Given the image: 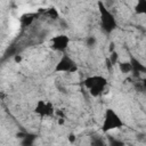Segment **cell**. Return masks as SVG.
Returning a JSON list of instances; mask_svg holds the SVG:
<instances>
[{
  "label": "cell",
  "mask_w": 146,
  "mask_h": 146,
  "mask_svg": "<svg viewBox=\"0 0 146 146\" xmlns=\"http://www.w3.org/2000/svg\"><path fill=\"white\" fill-rule=\"evenodd\" d=\"M98 6V10L100 14V24H102V29L105 33H111L116 29V21L114 15L107 9V7L104 5L103 1H98L97 2Z\"/></svg>",
  "instance_id": "6da1fadb"
},
{
  "label": "cell",
  "mask_w": 146,
  "mask_h": 146,
  "mask_svg": "<svg viewBox=\"0 0 146 146\" xmlns=\"http://www.w3.org/2000/svg\"><path fill=\"white\" fill-rule=\"evenodd\" d=\"M123 127V122L121 120V117L116 114V112L112 108H107L105 111V115H104V122L102 125V130L103 132H108L111 130L114 129H119Z\"/></svg>",
  "instance_id": "7a4b0ae2"
},
{
  "label": "cell",
  "mask_w": 146,
  "mask_h": 146,
  "mask_svg": "<svg viewBox=\"0 0 146 146\" xmlns=\"http://www.w3.org/2000/svg\"><path fill=\"white\" fill-rule=\"evenodd\" d=\"M83 83L90 90V94L94 97H97L98 95H100V92L106 87L107 80L104 76H100V75H92V76L87 78Z\"/></svg>",
  "instance_id": "3957f363"
},
{
  "label": "cell",
  "mask_w": 146,
  "mask_h": 146,
  "mask_svg": "<svg viewBox=\"0 0 146 146\" xmlns=\"http://www.w3.org/2000/svg\"><path fill=\"white\" fill-rule=\"evenodd\" d=\"M78 71V66L75 64V62L73 59L70 58V56L64 55L59 62L57 63L56 67H55V72H68V73H73Z\"/></svg>",
  "instance_id": "277c9868"
},
{
  "label": "cell",
  "mask_w": 146,
  "mask_h": 146,
  "mask_svg": "<svg viewBox=\"0 0 146 146\" xmlns=\"http://www.w3.org/2000/svg\"><path fill=\"white\" fill-rule=\"evenodd\" d=\"M70 43V39L65 34H59L51 39V48L56 51H64Z\"/></svg>",
  "instance_id": "5b68a950"
},
{
  "label": "cell",
  "mask_w": 146,
  "mask_h": 146,
  "mask_svg": "<svg viewBox=\"0 0 146 146\" xmlns=\"http://www.w3.org/2000/svg\"><path fill=\"white\" fill-rule=\"evenodd\" d=\"M34 112L40 116V117H44V116H50L54 114V107L51 105V103H46L43 100H39L36 103L35 110Z\"/></svg>",
  "instance_id": "8992f818"
},
{
  "label": "cell",
  "mask_w": 146,
  "mask_h": 146,
  "mask_svg": "<svg viewBox=\"0 0 146 146\" xmlns=\"http://www.w3.org/2000/svg\"><path fill=\"white\" fill-rule=\"evenodd\" d=\"M130 63L132 66V72L135 76H139L140 73H146V66L144 64L140 63V60H138L136 57L130 56Z\"/></svg>",
  "instance_id": "52a82bcc"
},
{
  "label": "cell",
  "mask_w": 146,
  "mask_h": 146,
  "mask_svg": "<svg viewBox=\"0 0 146 146\" xmlns=\"http://www.w3.org/2000/svg\"><path fill=\"white\" fill-rule=\"evenodd\" d=\"M35 138H36V136L34 133H25V136H24V138L22 140V145H24V146H32L34 140H35Z\"/></svg>",
  "instance_id": "ba28073f"
},
{
  "label": "cell",
  "mask_w": 146,
  "mask_h": 146,
  "mask_svg": "<svg viewBox=\"0 0 146 146\" xmlns=\"http://www.w3.org/2000/svg\"><path fill=\"white\" fill-rule=\"evenodd\" d=\"M136 14H146V0H137V5L135 6Z\"/></svg>",
  "instance_id": "9c48e42d"
},
{
  "label": "cell",
  "mask_w": 146,
  "mask_h": 146,
  "mask_svg": "<svg viewBox=\"0 0 146 146\" xmlns=\"http://www.w3.org/2000/svg\"><path fill=\"white\" fill-rule=\"evenodd\" d=\"M119 67H120V71L122 73H129L130 71H132V66H131L130 62H120Z\"/></svg>",
  "instance_id": "30bf717a"
},
{
  "label": "cell",
  "mask_w": 146,
  "mask_h": 146,
  "mask_svg": "<svg viewBox=\"0 0 146 146\" xmlns=\"http://www.w3.org/2000/svg\"><path fill=\"white\" fill-rule=\"evenodd\" d=\"M33 19H34V15H25V16H23V17L21 18L22 25H23L24 27H26V26L31 25V23L33 22Z\"/></svg>",
  "instance_id": "8fae6325"
},
{
  "label": "cell",
  "mask_w": 146,
  "mask_h": 146,
  "mask_svg": "<svg viewBox=\"0 0 146 146\" xmlns=\"http://www.w3.org/2000/svg\"><path fill=\"white\" fill-rule=\"evenodd\" d=\"M86 46L89 47V48H92L96 46V38L94 35H90L86 39Z\"/></svg>",
  "instance_id": "7c38bea8"
},
{
  "label": "cell",
  "mask_w": 146,
  "mask_h": 146,
  "mask_svg": "<svg viewBox=\"0 0 146 146\" xmlns=\"http://www.w3.org/2000/svg\"><path fill=\"white\" fill-rule=\"evenodd\" d=\"M47 14L51 17V18H54V19H56V18H58V11L56 10V8H50L48 11H47Z\"/></svg>",
  "instance_id": "4fadbf2b"
},
{
  "label": "cell",
  "mask_w": 146,
  "mask_h": 146,
  "mask_svg": "<svg viewBox=\"0 0 146 146\" xmlns=\"http://www.w3.org/2000/svg\"><path fill=\"white\" fill-rule=\"evenodd\" d=\"M117 59H119V55H117L115 51H112L111 55H110V60H111V63H112L113 65H115V64L117 63Z\"/></svg>",
  "instance_id": "5bb4252c"
},
{
  "label": "cell",
  "mask_w": 146,
  "mask_h": 146,
  "mask_svg": "<svg viewBox=\"0 0 146 146\" xmlns=\"http://www.w3.org/2000/svg\"><path fill=\"white\" fill-rule=\"evenodd\" d=\"M110 145H111V146H123L124 143L121 141V140H117V139L110 138Z\"/></svg>",
  "instance_id": "9a60e30c"
},
{
  "label": "cell",
  "mask_w": 146,
  "mask_h": 146,
  "mask_svg": "<svg viewBox=\"0 0 146 146\" xmlns=\"http://www.w3.org/2000/svg\"><path fill=\"white\" fill-rule=\"evenodd\" d=\"M91 145H97V146H100V145H104V141L100 139V138H94L91 140Z\"/></svg>",
  "instance_id": "2e32d148"
},
{
  "label": "cell",
  "mask_w": 146,
  "mask_h": 146,
  "mask_svg": "<svg viewBox=\"0 0 146 146\" xmlns=\"http://www.w3.org/2000/svg\"><path fill=\"white\" fill-rule=\"evenodd\" d=\"M68 141L70 143H74L75 141V135L74 133H70L68 135Z\"/></svg>",
  "instance_id": "e0dca14e"
},
{
  "label": "cell",
  "mask_w": 146,
  "mask_h": 146,
  "mask_svg": "<svg viewBox=\"0 0 146 146\" xmlns=\"http://www.w3.org/2000/svg\"><path fill=\"white\" fill-rule=\"evenodd\" d=\"M106 66H107V70H112V66H113V64L111 63L110 58H107V59H106Z\"/></svg>",
  "instance_id": "ac0fdd59"
},
{
  "label": "cell",
  "mask_w": 146,
  "mask_h": 146,
  "mask_svg": "<svg viewBox=\"0 0 146 146\" xmlns=\"http://www.w3.org/2000/svg\"><path fill=\"white\" fill-rule=\"evenodd\" d=\"M15 62H16V63H21V62H22V56L18 55V54H16V55H15Z\"/></svg>",
  "instance_id": "d6986e66"
},
{
  "label": "cell",
  "mask_w": 146,
  "mask_h": 146,
  "mask_svg": "<svg viewBox=\"0 0 146 146\" xmlns=\"http://www.w3.org/2000/svg\"><path fill=\"white\" fill-rule=\"evenodd\" d=\"M143 86H144V88H146V78L143 79Z\"/></svg>",
  "instance_id": "ffe728a7"
}]
</instances>
